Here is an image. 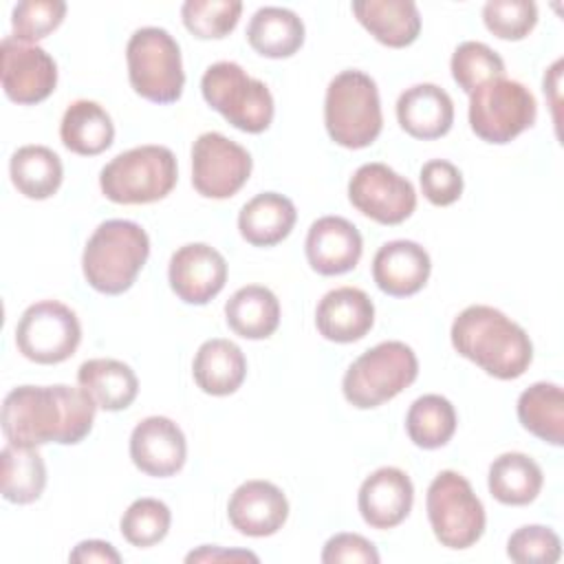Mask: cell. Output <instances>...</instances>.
<instances>
[{
  "label": "cell",
  "mask_w": 564,
  "mask_h": 564,
  "mask_svg": "<svg viewBox=\"0 0 564 564\" xmlns=\"http://www.w3.org/2000/svg\"><path fill=\"white\" fill-rule=\"evenodd\" d=\"M95 412V401L82 388L18 386L4 397L2 432L11 445H75L90 434Z\"/></svg>",
  "instance_id": "1"
},
{
  "label": "cell",
  "mask_w": 564,
  "mask_h": 564,
  "mask_svg": "<svg viewBox=\"0 0 564 564\" xmlns=\"http://www.w3.org/2000/svg\"><path fill=\"white\" fill-rule=\"evenodd\" d=\"M449 335L460 357L496 379H518L531 366L533 344L527 330L494 306H467L456 315Z\"/></svg>",
  "instance_id": "2"
},
{
  "label": "cell",
  "mask_w": 564,
  "mask_h": 564,
  "mask_svg": "<svg viewBox=\"0 0 564 564\" xmlns=\"http://www.w3.org/2000/svg\"><path fill=\"white\" fill-rule=\"evenodd\" d=\"M148 256L150 238L145 229L132 220L112 218L101 223L88 238L82 271L95 291L119 295L134 284Z\"/></svg>",
  "instance_id": "3"
},
{
  "label": "cell",
  "mask_w": 564,
  "mask_h": 564,
  "mask_svg": "<svg viewBox=\"0 0 564 564\" xmlns=\"http://www.w3.org/2000/svg\"><path fill=\"white\" fill-rule=\"evenodd\" d=\"M324 123L328 137L348 150L368 148L383 128L377 84L361 70H341L326 88Z\"/></svg>",
  "instance_id": "4"
},
{
  "label": "cell",
  "mask_w": 564,
  "mask_h": 564,
  "mask_svg": "<svg viewBox=\"0 0 564 564\" xmlns=\"http://www.w3.org/2000/svg\"><path fill=\"white\" fill-rule=\"evenodd\" d=\"M178 178L176 156L165 145H139L110 159L99 172L104 196L119 205L165 198Z\"/></svg>",
  "instance_id": "5"
},
{
  "label": "cell",
  "mask_w": 564,
  "mask_h": 564,
  "mask_svg": "<svg viewBox=\"0 0 564 564\" xmlns=\"http://www.w3.org/2000/svg\"><path fill=\"white\" fill-rule=\"evenodd\" d=\"M419 375L414 350L403 341H381L361 352L346 370L341 390L350 405L359 410L379 408L394 399Z\"/></svg>",
  "instance_id": "6"
},
{
  "label": "cell",
  "mask_w": 564,
  "mask_h": 564,
  "mask_svg": "<svg viewBox=\"0 0 564 564\" xmlns=\"http://www.w3.org/2000/svg\"><path fill=\"white\" fill-rule=\"evenodd\" d=\"M203 99L234 128L260 134L273 121V95L264 82L253 79L236 62L212 64L200 79Z\"/></svg>",
  "instance_id": "7"
},
{
  "label": "cell",
  "mask_w": 564,
  "mask_h": 564,
  "mask_svg": "<svg viewBox=\"0 0 564 564\" xmlns=\"http://www.w3.org/2000/svg\"><path fill=\"white\" fill-rule=\"evenodd\" d=\"M126 62L130 86L143 99L172 104L181 97L185 86L181 48L165 29H137L128 40Z\"/></svg>",
  "instance_id": "8"
},
{
  "label": "cell",
  "mask_w": 564,
  "mask_h": 564,
  "mask_svg": "<svg viewBox=\"0 0 564 564\" xmlns=\"http://www.w3.org/2000/svg\"><path fill=\"white\" fill-rule=\"evenodd\" d=\"M427 520L434 538L454 551L469 549L485 531V507L469 480L452 469L436 474L425 498Z\"/></svg>",
  "instance_id": "9"
},
{
  "label": "cell",
  "mask_w": 564,
  "mask_h": 564,
  "mask_svg": "<svg viewBox=\"0 0 564 564\" xmlns=\"http://www.w3.org/2000/svg\"><path fill=\"white\" fill-rule=\"evenodd\" d=\"M533 93L507 77H496L469 93V126L487 143H509L535 123Z\"/></svg>",
  "instance_id": "10"
},
{
  "label": "cell",
  "mask_w": 564,
  "mask_h": 564,
  "mask_svg": "<svg viewBox=\"0 0 564 564\" xmlns=\"http://www.w3.org/2000/svg\"><path fill=\"white\" fill-rule=\"evenodd\" d=\"M79 341L82 324L75 311L57 300L31 304L15 324V346L35 364H62L75 355Z\"/></svg>",
  "instance_id": "11"
},
{
  "label": "cell",
  "mask_w": 564,
  "mask_h": 564,
  "mask_svg": "<svg viewBox=\"0 0 564 564\" xmlns=\"http://www.w3.org/2000/svg\"><path fill=\"white\" fill-rule=\"evenodd\" d=\"M251 167V154L220 132H203L192 145V185L205 198L234 196Z\"/></svg>",
  "instance_id": "12"
},
{
  "label": "cell",
  "mask_w": 564,
  "mask_h": 564,
  "mask_svg": "<svg viewBox=\"0 0 564 564\" xmlns=\"http://www.w3.org/2000/svg\"><path fill=\"white\" fill-rule=\"evenodd\" d=\"M348 198L357 212L381 225H399L416 209L412 183L386 163L357 167L348 183Z\"/></svg>",
  "instance_id": "13"
},
{
  "label": "cell",
  "mask_w": 564,
  "mask_h": 564,
  "mask_svg": "<svg viewBox=\"0 0 564 564\" xmlns=\"http://www.w3.org/2000/svg\"><path fill=\"white\" fill-rule=\"evenodd\" d=\"M2 88L15 104H40L57 84L55 59L37 44H26L7 35L0 44Z\"/></svg>",
  "instance_id": "14"
},
{
  "label": "cell",
  "mask_w": 564,
  "mask_h": 564,
  "mask_svg": "<svg viewBox=\"0 0 564 564\" xmlns=\"http://www.w3.org/2000/svg\"><path fill=\"white\" fill-rule=\"evenodd\" d=\"M167 278L178 300L203 306L225 289L227 262L218 249L189 242L172 253Z\"/></svg>",
  "instance_id": "15"
},
{
  "label": "cell",
  "mask_w": 564,
  "mask_h": 564,
  "mask_svg": "<svg viewBox=\"0 0 564 564\" xmlns=\"http://www.w3.org/2000/svg\"><path fill=\"white\" fill-rule=\"evenodd\" d=\"M134 467L154 478H167L183 469L187 443L183 430L167 416H148L130 434Z\"/></svg>",
  "instance_id": "16"
},
{
  "label": "cell",
  "mask_w": 564,
  "mask_h": 564,
  "mask_svg": "<svg viewBox=\"0 0 564 564\" xmlns=\"http://www.w3.org/2000/svg\"><path fill=\"white\" fill-rule=\"evenodd\" d=\"M227 518L231 527L249 538H267L282 529L289 518V500L269 480H247L229 498Z\"/></svg>",
  "instance_id": "17"
},
{
  "label": "cell",
  "mask_w": 564,
  "mask_h": 564,
  "mask_svg": "<svg viewBox=\"0 0 564 564\" xmlns=\"http://www.w3.org/2000/svg\"><path fill=\"white\" fill-rule=\"evenodd\" d=\"M414 502L410 476L399 467L375 469L359 487L357 507L364 522L372 529H392L401 524Z\"/></svg>",
  "instance_id": "18"
},
{
  "label": "cell",
  "mask_w": 564,
  "mask_h": 564,
  "mask_svg": "<svg viewBox=\"0 0 564 564\" xmlns=\"http://www.w3.org/2000/svg\"><path fill=\"white\" fill-rule=\"evenodd\" d=\"M306 260L319 275H341L357 267L364 240L359 229L341 216L317 218L306 234Z\"/></svg>",
  "instance_id": "19"
},
{
  "label": "cell",
  "mask_w": 564,
  "mask_h": 564,
  "mask_svg": "<svg viewBox=\"0 0 564 564\" xmlns=\"http://www.w3.org/2000/svg\"><path fill=\"white\" fill-rule=\"evenodd\" d=\"M430 271V253L414 240H390L381 245L372 258V280L392 297L419 293L425 286Z\"/></svg>",
  "instance_id": "20"
},
{
  "label": "cell",
  "mask_w": 564,
  "mask_h": 564,
  "mask_svg": "<svg viewBox=\"0 0 564 564\" xmlns=\"http://www.w3.org/2000/svg\"><path fill=\"white\" fill-rule=\"evenodd\" d=\"M375 324V304L366 291L339 286L328 291L315 311V326L328 341L350 344L368 335Z\"/></svg>",
  "instance_id": "21"
},
{
  "label": "cell",
  "mask_w": 564,
  "mask_h": 564,
  "mask_svg": "<svg viewBox=\"0 0 564 564\" xmlns=\"http://www.w3.org/2000/svg\"><path fill=\"white\" fill-rule=\"evenodd\" d=\"M399 126L414 139H438L454 123L452 97L436 84H414L397 99Z\"/></svg>",
  "instance_id": "22"
},
{
  "label": "cell",
  "mask_w": 564,
  "mask_h": 564,
  "mask_svg": "<svg viewBox=\"0 0 564 564\" xmlns=\"http://www.w3.org/2000/svg\"><path fill=\"white\" fill-rule=\"evenodd\" d=\"M352 13L377 42L390 48L410 46L421 33V13L412 0H357Z\"/></svg>",
  "instance_id": "23"
},
{
  "label": "cell",
  "mask_w": 564,
  "mask_h": 564,
  "mask_svg": "<svg viewBox=\"0 0 564 564\" xmlns=\"http://www.w3.org/2000/svg\"><path fill=\"white\" fill-rule=\"evenodd\" d=\"M192 375L196 386L212 397H227L234 394L245 377H247V359L238 344L214 337L198 346L194 361H192Z\"/></svg>",
  "instance_id": "24"
},
{
  "label": "cell",
  "mask_w": 564,
  "mask_h": 564,
  "mask_svg": "<svg viewBox=\"0 0 564 564\" xmlns=\"http://www.w3.org/2000/svg\"><path fill=\"white\" fill-rule=\"evenodd\" d=\"M297 220L291 198L278 192H262L247 200L238 214L240 236L253 247H273L282 242Z\"/></svg>",
  "instance_id": "25"
},
{
  "label": "cell",
  "mask_w": 564,
  "mask_h": 564,
  "mask_svg": "<svg viewBox=\"0 0 564 564\" xmlns=\"http://www.w3.org/2000/svg\"><path fill=\"white\" fill-rule=\"evenodd\" d=\"M79 388L95 401L97 408L119 412L132 405L139 392L134 370L119 359H88L77 370Z\"/></svg>",
  "instance_id": "26"
},
{
  "label": "cell",
  "mask_w": 564,
  "mask_h": 564,
  "mask_svg": "<svg viewBox=\"0 0 564 564\" xmlns=\"http://www.w3.org/2000/svg\"><path fill=\"white\" fill-rule=\"evenodd\" d=\"M225 319L245 339H267L280 326V302L271 289L247 284L227 300Z\"/></svg>",
  "instance_id": "27"
},
{
  "label": "cell",
  "mask_w": 564,
  "mask_h": 564,
  "mask_svg": "<svg viewBox=\"0 0 564 564\" xmlns=\"http://www.w3.org/2000/svg\"><path fill=\"white\" fill-rule=\"evenodd\" d=\"M247 40L262 57H291L304 44V22L291 9L262 7L249 20Z\"/></svg>",
  "instance_id": "28"
},
{
  "label": "cell",
  "mask_w": 564,
  "mask_h": 564,
  "mask_svg": "<svg viewBox=\"0 0 564 564\" xmlns=\"http://www.w3.org/2000/svg\"><path fill=\"white\" fill-rule=\"evenodd\" d=\"M59 139L70 152L95 156L112 145L115 126L104 106L90 99H77L62 117Z\"/></svg>",
  "instance_id": "29"
},
{
  "label": "cell",
  "mask_w": 564,
  "mask_h": 564,
  "mask_svg": "<svg viewBox=\"0 0 564 564\" xmlns=\"http://www.w3.org/2000/svg\"><path fill=\"white\" fill-rule=\"evenodd\" d=\"M544 482V474L540 465L522 454V452H507L494 458L487 474V487L489 494L511 507L529 505L538 498Z\"/></svg>",
  "instance_id": "30"
},
{
  "label": "cell",
  "mask_w": 564,
  "mask_h": 564,
  "mask_svg": "<svg viewBox=\"0 0 564 564\" xmlns=\"http://www.w3.org/2000/svg\"><path fill=\"white\" fill-rule=\"evenodd\" d=\"M9 174L15 189L33 200L51 198L64 178L59 156L46 145H22L11 154Z\"/></svg>",
  "instance_id": "31"
},
{
  "label": "cell",
  "mask_w": 564,
  "mask_h": 564,
  "mask_svg": "<svg viewBox=\"0 0 564 564\" xmlns=\"http://www.w3.org/2000/svg\"><path fill=\"white\" fill-rule=\"evenodd\" d=\"M518 419L527 432L544 443H564V392L557 383L538 381L518 397Z\"/></svg>",
  "instance_id": "32"
},
{
  "label": "cell",
  "mask_w": 564,
  "mask_h": 564,
  "mask_svg": "<svg viewBox=\"0 0 564 564\" xmlns=\"http://www.w3.org/2000/svg\"><path fill=\"white\" fill-rule=\"evenodd\" d=\"M2 460V496L13 505L35 502L46 487V467L35 447L7 443L0 454Z\"/></svg>",
  "instance_id": "33"
},
{
  "label": "cell",
  "mask_w": 564,
  "mask_h": 564,
  "mask_svg": "<svg viewBox=\"0 0 564 564\" xmlns=\"http://www.w3.org/2000/svg\"><path fill=\"white\" fill-rule=\"evenodd\" d=\"M456 410L441 394L419 397L405 416V430L410 441L423 449H436L449 443L456 432Z\"/></svg>",
  "instance_id": "34"
},
{
  "label": "cell",
  "mask_w": 564,
  "mask_h": 564,
  "mask_svg": "<svg viewBox=\"0 0 564 564\" xmlns=\"http://www.w3.org/2000/svg\"><path fill=\"white\" fill-rule=\"evenodd\" d=\"M172 524L170 507L156 498H137L121 516L119 529L126 542L139 549L159 544Z\"/></svg>",
  "instance_id": "35"
},
{
  "label": "cell",
  "mask_w": 564,
  "mask_h": 564,
  "mask_svg": "<svg viewBox=\"0 0 564 564\" xmlns=\"http://www.w3.org/2000/svg\"><path fill=\"white\" fill-rule=\"evenodd\" d=\"M242 13L238 0H187L181 7L183 24L200 40H218L229 35Z\"/></svg>",
  "instance_id": "36"
},
{
  "label": "cell",
  "mask_w": 564,
  "mask_h": 564,
  "mask_svg": "<svg viewBox=\"0 0 564 564\" xmlns=\"http://www.w3.org/2000/svg\"><path fill=\"white\" fill-rule=\"evenodd\" d=\"M452 77L458 84V88H463L467 95L474 93L480 84L496 79V77H505V62L502 57L489 48L482 42H474L467 40L463 44L456 46L452 62Z\"/></svg>",
  "instance_id": "37"
},
{
  "label": "cell",
  "mask_w": 564,
  "mask_h": 564,
  "mask_svg": "<svg viewBox=\"0 0 564 564\" xmlns=\"http://www.w3.org/2000/svg\"><path fill=\"white\" fill-rule=\"evenodd\" d=\"M66 15V2L62 0H24L11 11L13 37L33 44L55 31Z\"/></svg>",
  "instance_id": "38"
},
{
  "label": "cell",
  "mask_w": 564,
  "mask_h": 564,
  "mask_svg": "<svg viewBox=\"0 0 564 564\" xmlns=\"http://www.w3.org/2000/svg\"><path fill=\"white\" fill-rule=\"evenodd\" d=\"M482 22L500 40H524L538 24V7L531 0H489Z\"/></svg>",
  "instance_id": "39"
},
{
  "label": "cell",
  "mask_w": 564,
  "mask_h": 564,
  "mask_svg": "<svg viewBox=\"0 0 564 564\" xmlns=\"http://www.w3.org/2000/svg\"><path fill=\"white\" fill-rule=\"evenodd\" d=\"M507 555L518 564H555L562 555V542L553 529L527 524L509 535Z\"/></svg>",
  "instance_id": "40"
},
{
  "label": "cell",
  "mask_w": 564,
  "mask_h": 564,
  "mask_svg": "<svg viewBox=\"0 0 564 564\" xmlns=\"http://www.w3.org/2000/svg\"><path fill=\"white\" fill-rule=\"evenodd\" d=\"M419 181L423 196L436 207H447L463 194V174L454 163L445 159H432L423 163Z\"/></svg>",
  "instance_id": "41"
},
{
  "label": "cell",
  "mask_w": 564,
  "mask_h": 564,
  "mask_svg": "<svg viewBox=\"0 0 564 564\" xmlns=\"http://www.w3.org/2000/svg\"><path fill=\"white\" fill-rule=\"evenodd\" d=\"M379 551L370 540H366L359 533H335L322 551V562L324 564H377Z\"/></svg>",
  "instance_id": "42"
},
{
  "label": "cell",
  "mask_w": 564,
  "mask_h": 564,
  "mask_svg": "<svg viewBox=\"0 0 564 564\" xmlns=\"http://www.w3.org/2000/svg\"><path fill=\"white\" fill-rule=\"evenodd\" d=\"M70 562H77V564H90V562H101V564H119L121 562V555L119 551L110 544V542H104V540H84L79 542L70 555H68Z\"/></svg>",
  "instance_id": "43"
},
{
  "label": "cell",
  "mask_w": 564,
  "mask_h": 564,
  "mask_svg": "<svg viewBox=\"0 0 564 564\" xmlns=\"http://www.w3.org/2000/svg\"><path fill=\"white\" fill-rule=\"evenodd\" d=\"M216 560H251L258 562V555L251 551H225L218 546H200L198 551H192L185 562H216Z\"/></svg>",
  "instance_id": "44"
}]
</instances>
